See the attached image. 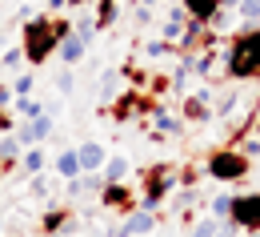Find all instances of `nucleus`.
<instances>
[{"label":"nucleus","mask_w":260,"mask_h":237,"mask_svg":"<svg viewBox=\"0 0 260 237\" xmlns=\"http://www.w3.org/2000/svg\"><path fill=\"white\" fill-rule=\"evenodd\" d=\"M4 237H8V233H4Z\"/></svg>","instance_id":"obj_37"},{"label":"nucleus","mask_w":260,"mask_h":237,"mask_svg":"<svg viewBox=\"0 0 260 237\" xmlns=\"http://www.w3.org/2000/svg\"><path fill=\"white\" fill-rule=\"evenodd\" d=\"M100 209H120V213H132L136 209V201H132V189L128 185H104L100 189Z\"/></svg>","instance_id":"obj_8"},{"label":"nucleus","mask_w":260,"mask_h":237,"mask_svg":"<svg viewBox=\"0 0 260 237\" xmlns=\"http://www.w3.org/2000/svg\"><path fill=\"white\" fill-rule=\"evenodd\" d=\"M220 225H224V221H216V217H200V221L192 225V237H216Z\"/></svg>","instance_id":"obj_23"},{"label":"nucleus","mask_w":260,"mask_h":237,"mask_svg":"<svg viewBox=\"0 0 260 237\" xmlns=\"http://www.w3.org/2000/svg\"><path fill=\"white\" fill-rule=\"evenodd\" d=\"M20 165L32 173V177H40V173L48 169V157H44V149L36 145V149H24V157H20Z\"/></svg>","instance_id":"obj_18"},{"label":"nucleus","mask_w":260,"mask_h":237,"mask_svg":"<svg viewBox=\"0 0 260 237\" xmlns=\"http://www.w3.org/2000/svg\"><path fill=\"white\" fill-rule=\"evenodd\" d=\"M104 185H124V177H128V157H108V165H104Z\"/></svg>","instance_id":"obj_14"},{"label":"nucleus","mask_w":260,"mask_h":237,"mask_svg":"<svg viewBox=\"0 0 260 237\" xmlns=\"http://www.w3.org/2000/svg\"><path fill=\"white\" fill-rule=\"evenodd\" d=\"M248 157L240 153V149H212L208 153V165H204V173L212 177V181H244L248 177Z\"/></svg>","instance_id":"obj_4"},{"label":"nucleus","mask_w":260,"mask_h":237,"mask_svg":"<svg viewBox=\"0 0 260 237\" xmlns=\"http://www.w3.org/2000/svg\"><path fill=\"white\" fill-rule=\"evenodd\" d=\"M236 12H240V20H244V29H260V0H244Z\"/></svg>","instance_id":"obj_20"},{"label":"nucleus","mask_w":260,"mask_h":237,"mask_svg":"<svg viewBox=\"0 0 260 237\" xmlns=\"http://www.w3.org/2000/svg\"><path fill=\"white\" fill-rule=\"evenodd\" d=\"M184 29H188V12H184L180 4H172V8H168V20H164V40L176 48V44L184 40Z\"/></svg>","instance_id":"obj_11"},{"label":"nucleus","mask_w":260,"mask_h":237,"mask_svg":"<svg viewBox=\"0 0 260 237\" xmlns=\"http://www.w3.org/2000/svg\"><path fill=\"white\" fill-rule=\"evenodd\" d=\"M72 33L80 36L84 44H92V40H96V16H80V20L72 24Z\"/></svg>","instance_id":"obj_21"},{"label":"nucleus","mask_w":260,"mask_h":237,"mask_svg":"<svg viewBox=\"0 0 260 237\" xmlns=\"http://www.w3.org/2000/svg\"><path fill=\"white\" fill-rule=\"evenodd\" d=\"M240 4H244V0H220V8H228V12H236Z\"/></svg>","instance_id":"obj_34"},{"label":"nucleus","mask_w":260,"mask_h":237,"mask_svg":"<svg viewBox=\"0 0 260 237\" xmlns=\"http://www.w3.org/2000/svg\"><path fill=\"white\" fill-rule=\"evenodd\" d=\"M12 104H16L12 89H8V85H0V109H12Z\"/></svg>","instance_id":"obj_33"},{"label":"nucleus","mask_w":260,"mask_h":237,"mask_svg":"<svg viewBox=\"0 0 260 237\" xmlns=\"http://www.w3.org/2000/svg\"><path fill=\"white\" fill-rule=\"evenodd\" d=\"M96 81H100V97H104V104H108V97L116 93V81H120V72H116V68H104Z\"/></svg>","instance_id":"obj_22"},{"label":"nucleus","mask_w":260,"mask_h":237,"mask_svg":"<svg viewBox=\"0 0 260 237\" xmlns=\"http://www.w3.org/2000/svg\"><path fill=\"white\" fill-rule=\"evenodd\" d=\"M28 189H32V197H48V189H52V177H48V173H40V177H32V185H28Z\"/></svg>","instance_id":"obj_26"},{"label":"nucleus","mask_w":260,"mask_h":237,"mask_svg":"<svg viewBox=\"0 0 260 237\" xmlns=\"http://www.w3.org/2000/svg\"><path fill=\"white\" fill-rule=\"evenodd\" d=\"M52 169H56L60 181H76V177H80V153H76V149H64V153L52 161Z\"/></svg>","instance_id":"obj_13"},{"label":"nucleus","mask_w":260,"mask_h":237,"mask_svg":"<svg viewBox=\"0 0 260 237\" xmlns=\"http://www.w3.org/2000/svg\"><path fill=\"white\" fill-rule=\"evenodd\" d=\"M256 133H260V121H256Z\"/></svg>","instance_id":"obj_36"},{"label":"nucleus","mask_w":260,"mask_h":237,"mask_svg":"<svg viewBox=\"0 0 260 237\" xmlns=\"http://www.w3.org/2000/svg\"><path fill=\"white\" fill-rule=\"evenodd\" d=\"M56 89H60V93H72V89H76V76H72V68H60V76H56Z\"/></svg>","instance_id":"obj_28"},{"label":"nucleus","mask_w":260,"mask_h":237,"mask_svg":"<svg viewBox=\"0 0 260 237\" xmlns=\"http://www.w3.org/2000/svg\"><path fill=\"white\" fill-rule=\"evenodd\" d=\"M52 129H56V117H36V121H24L20 129H16V141L24 145V149H36V145H44L48 137H52Z\"/></svg>","instance_id":"obj_6"},{"label":"nucleus","mask_w":260,"mask_h":237,"mask_svg":"<svg viewBox=\"0 0 260 237\" xmlns=\"http://www.w3.org/2000/svg\"><path fill=\"white\" fill-rule=\"evenodd\" d=\"M220 65H224V76H232V81L260 76V29H244V33L232 36Z\"/></svg>","instance_id":"obj_2"},{"label":"nucleus","mask_w":260,"mask_h":237,"mask_svg":"<svg viewBox=\"0 0 260 237\" xmlns=\"http://www.w3.org/2000/svg\"><path fill=\"white\" fill-rule=\"evenodd\" d=\"M32 89H36L32 72H24V76H16V81H12V97H16V101H24V97H32Z\"/></svg>","instance_id":"obj_24"},{"label":"nucleus","mask_w":260,"mask_h":237,"mask_svg":"<svg viewBox=\"0 0 260 237\" xmlns=\"http://www.w3.org/2000/svg\"><path fill=\"white\" fill-rule=\"evenodd\" d=\"M76 153H80V173H104V165H108V149H104L100 141H84Z\"/></svg>","instance_id":"obj_9"},{"label":"nucleus","mask_w":260,"mask_h":237,"mask_svg":"<svg viewBox=\"0 0 260 237\" xmlns=\"http://www.w3.org/2000/svg\"><path fill=\"white\" fill-rule=\"evenodd\" d=\"M120 16V0H96V29H112Z\"/></svg>","instance_id":"obj_16"},{"label":"nucleus","mask_w":260,"mask_h":237,"mask_svg":"<svg viewBox=\"0 0 260 237\" xmlns=\"http://www.w3.org/2000/svg\"><path fill=\"white\" fill-rule=\"evenodd\" d=\"M152 125H156V133H180L184 129V121H176L172 113H164L160 104H152Z\"/></svg>","instance_id":"obj_17"},{"label":"nucleus","mask_w":260,"mask_h":237,"mask_svg":"<svg viewBox=\"0 0 260 237\" xmlns=\"http://www.w3.org/2000/svg\"><path fill=\"white\" fill-rule=\"evenodd\" d=\"M232 201H236V193H216V197L208 201V217H216V221H232Z\"/></svg>","instance_id":"obj_15"},{"label":"nucleus","mask_w":260,"mask_h":237,"mask_svg":"<svg viewBox=\"0 0 260 237\" xmlns=\"http://www.w3.org/2000/svg\"><path fill=\"white\" fill-rule=\"evenodd\" d=\"M232 221L248 233H260V193H236L232 201Z\"/></svg>","instance_id":"obj_5"},{"label":"nucleus","mask_w":260,"mask_h":237,"mask_svg":"<svg viewBox=\"0 0 260 237\" xmlns=\"http://www.w3.org/2000/svg\"><path fill=\"white\" fill-rule=\"evenodd\" d=\"M240 233H244V229H240L236 221H224V225H220V233H216V237H240Z\"/></svg>","instance_id":"obj_32"},{"label":"nucleus","mask_w":260,"mask_h":237,"mask_svg":"<svg viewBox=\"0 0 260 237\" xmlns=\"http://www.w3.org/2000/svg\"><path fill=\"white\" fill-rule=\"evenodd\" d=\"M56 57H60V65H64V68H76L84 57H88V44H84L76 33H68L64 40H60V48H56Z\"/></svg>","instance_id":"obj_10"},{"label":"nucleus","mask_w":260,"mask_h":237,"mask_svg":"<svg viewBox=\"0 0 260 237\" xmlns=\"http://www.w3.org/2000/svg\"><path fill=\"white\" fill-rule=\"evenodd\" d=\"M208 97H212V89H200V97H188L184 101V121L188 125H204L212 113H208Z\"/></svg>","instance_id":"obj_12"},{"label":"nucleus","mask_w":260,"mask_h":237,"mask_svg":"<svg viewBox=\"0 0 260 237\" xmlns=\"http://www.w3.org/2000/svg\"><path fill=\"white\" fill-rule=\"evenodd\" d=\"M140 4H148V8H152V4H160V0H140Z\"/></svg>","instance_id":"obj_35"},{"label":"nucleus","mask_w":260,"mask_h":237,"mask_svg":"<svg viewBox=\"0 0 260 237\" xmlns=\"http://www.w3.org/2000/svg\"><path fill=\"white\" fill-rule=\"evenodd\" d=\"M72 33V20L68 16H48L40 12L36 20H24V33H20V48H24V61L28 65H44L48 57H56L60 40Z\"/></svg>","instance_id":"obj_1"},{"label":"nucleus","mask_w":260,"mask_h":237,"mask_svg":"<svg viewBox=\"0 0 260 237\" xmlns=\"http://www.w3.org/2000/svg\"><path fill=\"white\" fill-rule=\"evenodd\" d=\"M12 109H16L24 121H36V117H44V101H40V97H36V101H32V97H24V101H16Z\"/></svg>","instance_id":"obj_19"},{"label":"nucleus","mask_w":260,"mask_h":237,"mask_svg":"<svg viewBox=\"0 0 260 237\" xmlns=\"http://www.w3.org/2000/svg\"><path fill=\"white\" fill-rule=\"evenodd\" d=\"M144 52H148V57H172L176 48H172L168 40H148V48H144Z\"/></svg>","instance_id":"obj_27"},{"label":"nucleus","mask_w":260,"mask_h":237,"mask_svg":"<svg viewBox=\"0 0 260 237\" xmlns=\"http://www.w3.org/2000/svg\"><path fill=\"white\" fill-rule=\"evenodd\" d=\"M8 133H16V117L8 109H0V137H8Z\"/></svg>","instance_id":"obj_30"},{"label":"nucleus","mask_w":260,"mask_h":237,"mask_svg":"<svg viewBox=\"0 0 260 237\" xmlns=\"http://www.w3.org/2000/svg\"><path fill=\"white\" fill-rule=\"evenodd\" d=\"M0 65L8 68V72H12V68H20V65H24V48H8V52L0 57Z\"/></svg>","instance_id":"obj_25"},{"label":"nucleus","mask_w":260,"mask_h":237,"mask_svg":"<svg viewBox=\"0 0 260 237\" xmlns=\"http://www.w3.org/2000/svg\"><path fill=\"white\" fill-rule=\"evenodd\" d=\"M196 201H200V193H196V189H188V185H184V193L176 197V209H192Z\"/></svg>","instance_id":"obj_29"},{"label":"nucleus","mask_w":260,"mask_h":237,"mask_svg":"<svg viewBox=\"0 0 260 237\" xmlns=\"http://www.w3.org/2000/svg\"><path fill=\"white\" fill-rule=\"evenodd\" d=\"M132 16H136V24H152V8H148V4H136Z\"/></svg>","instance_id":"obj_31"},{"label":"nucleus","mask_w":260,"mask_h":237,"mask_svg":"<svg viewBox=\"0 0 260 237\" xmlns=\"http://www.w3.org/2000/svg\"><path fill=\"white\" fill-rule=\"evenodd\" d=\"M180 185V169H172V165H152V169L144 173V197L136 209H144V213H156L164 205V197L172 193Z\"/></svg>","instance_id":"obj_3"},{"label":"nucleus","mask_w":260,"mask_h":237,"mask_svg":"<svg viewBox=\"0 0 260 237\" xmlns=\"http://www.w3.org/2000/svg\"><path fill=\"white\" fill-rule=\"evenodd\" d=\"M156 229V213H144V209H132L128 217H124V225L120 229H112L108 237H144Z\"/></svg>","instance_id":"obj_7"}]
</instances>
